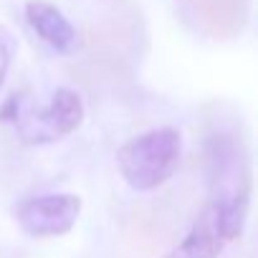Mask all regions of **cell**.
I'll list each match as a JSON object with an SVG mask.
<instances>
[{
  "label": "cell",
  "mask_w": 258,
  "mask_h": 258,
  "mask_svg": "<svg viewBox=\"0 0 258 258\" xmlns=\"http://www.w3.org/2000/svg\"><path fill=\"white\" fill-rule=\"evenodd\" d=\"M230 243V235L223 225V218L208 203L198 213L190 233L165 255V258H218Z\"/></svg>",
  "instance_id": "5"
},
{
  "label": "cell",
  "mask_w": 258,
  "mask_h": 258,
  "mask_svg": "<svg viewBox=\"0 0 258 258\" xmlns=\"http://www.w3.org/2000/svg\"><path fill=\"white\" fill-rule=\"evenodd\" d=\"M208 205L218 210L230 240L240 238L250 208V167L243 145L225 132H218L205 145Z\"/></svg>",
  "instance_id": "1"
},
{
  "label": "cell",
  "mask_w": 258,
  "mask_h": 258,
  "mask_svg": "<svg viewBox=\"0 0 258 258\" xmlns=\"http://www.w3.org/2000/svg\"><path fill=\"white\" fill-rule=\"evenodd\" d=\"M26 21L36 31V36L56 53L71 56L79 51V33L71 21L48 0H28L26 3Z\"/></svg>",
  "instance_id": "6"
},
{
  "label": "cell",
  "mask_w": 258,
  "mask_h": 258,
  "mask_svg": "<svg viewBox=\"0 0 258 258\" xmlns=\"http://www.w3.org/2000/svg\"><path fill=\"white\" fill-rule=\"evenodd\" d=\"M86 106L79 91L58 86L48 104L36 111H21L16 116V135L26 147H43L66 140L84 124Z\"/></svg>",
  "instance_id": "3"
},
{
  "label": "cell",
  "mask_w": 258,
  "mask_h": 258,
  "mask_svg": "<svg viewBox=\"0 0 258 258\" xmlns=\"http://www.w3.org/2000/svg\"><path fill=\"white\" fill-rule=\"evenodd\" d=\"M81 215V198L71 192H48L28 198L18 205L16 218L31 238H61L74 230Z\"/></svg>",
  "instance_id": "4"
},
{
  "label": "cell",
  "mask_w": 258,
  "mask_h": 258,
  "mask_svg": "<svg viewBox=\"0 0 258 258\" xmlns=\"http://www.w3.org/2000/svg\"><path fill=\"white\" fill-rule=\"evenodd\" d=\"M13 58H16V38L3 23H0V89H3V84L8 79Z\"/></svg>",
  "instance_id": "7"
},
{
  "label": "cell",
  "mask_w": 258,
  "mask_h": 258,
  "mask_svg": "<svg viewBox=\"0 0 258 258\" xmlns=\"http://www.w3.org/2000/svg\"><path fill=\"white\" fill-rule=\"evenodd\" d=\"M182 155V137L175 126H160L126 140L116 150V167L124 182L137 192H152L165 185Z\"/></svg>",
  "instance_id": "2"
}]
</instances>
